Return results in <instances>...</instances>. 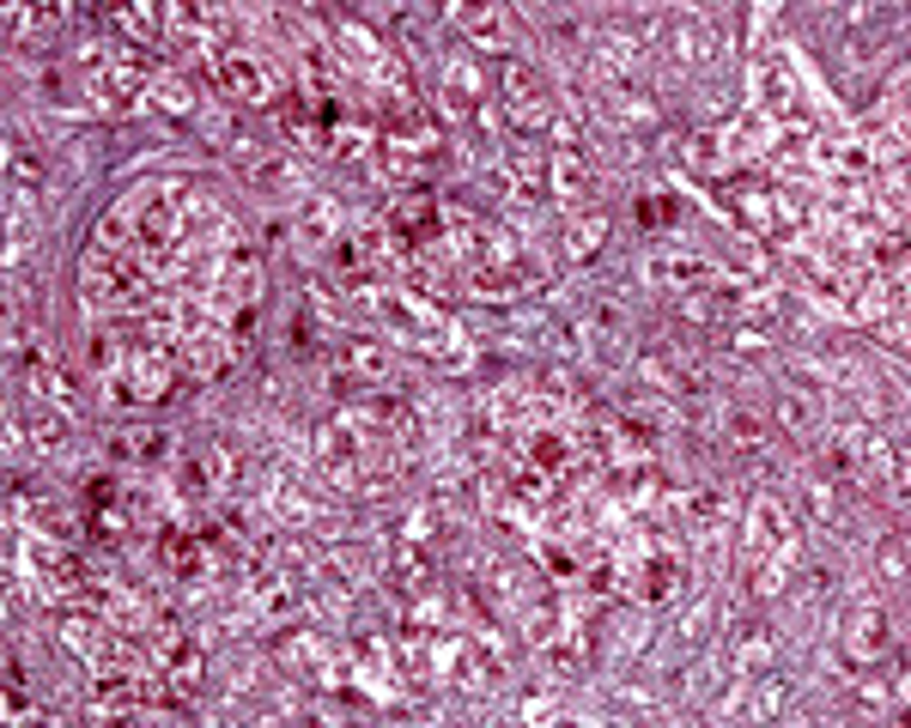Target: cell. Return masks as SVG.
Segmentation results:
<instances>
[{"instance_id":"obj_2","label":"cell","mask_w":911,"mask_h":728,"mask_svg":"<svg viewBox=\"0 0 911 728\" xmlns=\"http://www.w3.org/2000/svg\"><path fill=\"white\" fill-rule=\"evenodd\" d=\"M839 644H844V656H851V661H881V656H888V644H893V637H888V614H881L875 601L851 607Z\"/></svg>"},{"instance_id":"obj_8","label":"cell","mask_w":911,"mask_h":728,"mask_svg":"<svg viewBox=\"0 0 911 728\" xmlns=\"http://www.w3.org/2000/svg\"><path fill=\"white\" fill-rule=\"evenodd\" d=\"M778 419H785L790 432H808V425H814V407H808L797 388H785V395H778Z\"/></svg>"},{"instance_id":"obj_1","label":"cell","mask_w":911,"mask_h":728,"mask_svg":"<svg viewBox=\"0 0 911 728\" xmlns=\"http://www.w3.org/2000/svg\"><path fill=\"white\" fill-rule=\"evenodd\" d=\"M505 110L517 115L523 128H541L547 115H554L547 85H541V73H535L529 61H505Z\"/></svg>"},{"instance_id":"obj_7","label":"cell","mask_w":911,"mask_h":728,"mask_svg":"<svg viewBox=\"0 0 911 728\" xmlns=\"http://www.w3.org/2000/svg\"><path fill=\"white\" fill-rule=\"evenodd\" d=\"M61 432H68V419H55L49 407H37V413H31V444H37V449H61V444H68Z\"/></svg>"},{"instance_id":"obj_5","label":"cell","mask_w":911,"mask_h":728,"mask_svg":"<svg viewBox=\"0 0 911 728\" xmlns=\"http://www.w3.org/2000/svg\"><path fill=\"white\" fill-rule=\"evenodd\" d=\"M608 237V219L601 213H589V219H577V225L566 231V255L571 262H584V255H596V243Z\"/></svg>"},{"instance_id":"obj_6","label":"cell","mask_w":911,"mask_h":728,"mask_svg":"<svg viewBox=\"0 0 911 728\" xmlns=\"http://www.w3.org/2000/svg\"><path fill=\"white\" fill-rule=\"evenodd\" d=\"M110 455H122V462H152V455H164V437L159 432H128V437H115Z\"/></svg>"},{"instance_id":"obj_4","label":"cell","mask_w":911,"mask_h":728,"mask_svg":"<svg viewBox=\"0 0 911 728\" xmlns=\"http://www.w3.org/2000/svg\"><path fill=\"white\" fill-rule=\"evenodd\" d=\"M723 432H729V444H736V449H766V444H772V425H766L760 413H748V407L729 413Z\"/></svg>"},{"instance_id":"obj_3","label":"cell","mask_w":911,"mask_h":728,"mask_svg":"<svg viewBox=\"0 0 911 728\" xmlns=\"http://www.w3.org/2000/svg\"><path fill=\"white\" fill-rule=\"evenodd\" d=\"M462 24H468L474 49H510V24H517V19H510V12H468Z\"/></svg>"}]
</instances>
